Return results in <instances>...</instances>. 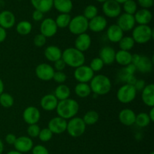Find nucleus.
Instances as JSON below:
<instances>
[{
	"label": "nucleus",
	"mask_w": 154,
	"mask_h": 154,
	"mask_svg": "<svg viewBox=\"0 0 154 154\" xmlns=\"http://www.w3.org/2000/svg\"><path fill=\"white\" fill-rule=\"evenodd\" d=\"M89 21L83 14H78L72 18L69 24V30L73 35H80L87 33Z\"/></svg>",
	"instance_id": "423d86ee"
},
{
	"label": "nucleus",
	"mask_w": 154,
	"mask_h": 154,
	"mask_svg": "<svg viewBox=\"0 0 154 154\" xmlns=\"http://www.w3.org/2000/svg\"><path fill=\"white\" fill-rule=\"evenodd\" d=\"M72 17L69 14L60 13V14L57 15L56 19L54 20L58 28L64 29L69 27V24L70 23Z\"/></svg>",
	"instance_id": "473e14b6"
},
{
	"label": "nucleus",
	"mask_w": 154,
	"mask_h": 154,
	"mask_svg": "<svg viewBox=\"0 0 154 154\" xmlns=\"http://www.w3.org/2000/svg\"><path fill=\"white\" fill-rule=\"evenodd\" d=\"M31 151L32 154H50L48 148L42 144H38L34 146Z\"/></svg>",
	"instance_id": "a18cd8bd"
},
{
	"label": "nucleus",
	"mask_w": 154,
	"mask_h": 154,
	"mask_svg": "<svg viewBox=\"0 0 154 154\" xmlns=\"http://www.w3.org/2000/svg\"><path fill=\"white\" fill-rule=\"evenodd\" d=\"M105 66V63H103V61L102 60V59L99 57H94L91 60L90 63V67L91 68L92 70L94 72H99L100 70H102V68Z\"/></svg>",
	"instance_id": "ea45409f"
},
{
	"label": "nucleus",
	"mask_w": 154,
	"mask_h": 154,
	"mask_svg": "<svg viewBox=\"0 0 154 154\" xmlns=\"http://www.w3.org/2000/svg\"><path fill=\"white\" fill-rule=\"evenodd\" d=\"M132 54L130 51L119 50L116 51L115 61L122 66H126L132 63Z\"/></svg>",
	"instance_id": "cd10ccee"
},
{
	"label": "nucleus",
	"mask_w": 154,
	"mask_h": 154,
	"mask_svg": "<svg viewBox=\"0 0 154 154\" xmlns=\"http://www.w3.org/2000/svg\"><path fill=\"white\" fill-rule=\"evenodd\" d=\"M53 79L59 84H63L67 79V75L63 71H55Z\"/></svg>",
	"instance_id": "37998d69"
},
{
	"label": "nucleus",
	"mask_w": 154,
	"mask_h": 154,
	"mask_svg": "<svg viewBox=\"0 0 154 154\" xmlns=\"http://www.w3.org/2000/svg\"><path fill=\"white\" fill-rule=\"evenodd\" d=\"M92 44V39L87 33L78 35L75 40V48L79 51L84 52L90 48Z\"/></svg>",
	"instance_id": "a211bd4d"
},
{
	"label": "nucleus",
	"mask_w": 154,
	"mask_h": 154,
	"mask_svg": "<svg viewBox=\"0 0 154 154\" xmlns=\"http://www.w3.org/2000/svg\"><path fill=\"white\" fill-rule=\"evenodd\" d=\"M87 125L82 118L75 116L67 122L66 131L72 137H79L84 134Z\"/></svg>",
	"instance_id": "39448f33"
},
{
	"label": "nucleus",
	"mask_w": 154,
	"mask_h": 154,
	"mask_svg": "<svg viewBox=\"0 0 154 154\" xmlns=\"http://www.w3.org/2000/svg\"><path fill=\"white\" fill-rule=\"evenodd\" d=\"M116 2H117L119 3V4H123V3L125 2H126L127 1V0H115Z\"/></svg>",
	"instance_id": "052dcab7"
},
{
	"label": "nucleus",
	"mask_w": 154,
	"mask_h": 154,
	"mask_svg": "<svg viewBox=\"0 0 154 154\" xmlns=\"http://www.w3.org/2000/svg\"><path fill=\"white\" fill-rule=\"evenodd\" d=\"M54 0H30L32 5L35 10L48 13L52 9Z\"/></svg>",
	"instance_id": "c85d7f7f"
},
{
	"label": "nucleus",
	"mask_w": 154,
	"mask_h": 154,
	"mask_svg": "<svg viewBox=\"0 0 154 154\" xmlns=\"http://www.w3.org/2000/svg\"><path fill=\"white\" fill-rule=\"evenodd\" d=\"M141 99L143 103L147 107L154 106V85L153 83L146 85L144 88L141 91Z\"/></svg>",
	"instance_id": "393cba45"
},
{
	"label": "nucleus",
	"mask_w": 154,
	"mask_h": 154,
	"mask_svg": "<svg viewBox=\"0 0 154 154\" xmlns=\"http://www.w3.org/2000/svg\"><path fill=\"white\" fill-rule=\"evenodd\" d=\"M6 37H7V31H6L5 29L0 27V43H2L3 42H5Z\"/></svg>",
	"instance_id": "5fc2aeb1"
},
{
	"label": "nucleus",
	"mask_w": 154,
	"mask_h": 154,
	"mask_svg": "<svg viewBox=\"0 0 154 154\" xmlns=\"http://www.w3.org/2000/svg\"><path fill=\"white\" fill-rule=\"evenodd\" d=\"M148 116H149V118H150V121H151V122H154V107H152L151 108H150V111H149L148 113Z\"/></svg>",
	"instance_id": "6e6d98bb"
},
{
	"label": "nucleus",
	"mask_w": 154,
	"mask_h": 154,
	"mask_svg": "<svg viewBox=\"0 0 154 154\" xmlns=\"http://www.w3.org/2000/svg\"><path fill=\"white\" fill-rule=\"evenodd\" d=\"M17 1H21V0H17Z\"/></svg>",
	"instance_id": "0e129e2a"
},
{
	"label": "nucleus",
	"mask_w": 154,
	"mask_h": 154,
	"mask_svg": "<svg viewBox=\"0 0 154 154\" xmlns=\"http://www.w3.org/2000/svg\"><path fill=\"white\" fill-rule=\"evenodd\" d=\"M117 24L123 32H129L132 30L135 27V20L134 15L129 14L123 13L120 14L117 17Z\"/></svg>",
	"instance_id": "f8f14e48"
},
{
	"label": "nucleus",
	"mask_w": 154,
	"mask_h": 154,
	"mask_svg": "<svg viewBox=\"0 0 154 154\" xmlns=\"http://www.w3.org/2000/svg\"><path fill=\"white\" fill-rule=\"evenodd\" d=\"M137 91L133 85L124 84L119 88L117 91V98L120 103L128 104L132 103L136 98Z\"/></svg>",
	"instance_id": "0eeeda50"
},
{
	"label": "nucleus",
	"mask_w": 154,
	"mask_h": 154,
	"mask_svg": "<svg viewBox=\"0 0 154 154\" xmlns=\"http://www.w3.org/2000/svg\"><path fill=\"white\" fill-rule=\"evenodd\" d=\"M150 122L151 121L149 118L147 113L142 112V113H139L138 115H136L135 124H136V125H138L140 128H145V127L148 126Z\"/></svg>",
	"instance_id": "c9c22d12"
},
{
	"label": "nucleus",
	"mask_w": 154,
	"mask_h": 154,
	"mask_svg": "<svg viewBox=\"0 0 154 154\" xmlns=\"http://www.w3.org/2000/svg\"><path fill=\"white\" fill-rule=\"evenodd\" d=\"M63 51L57 45H49L45 50V57L51 62H55L62 58Z\"/></svg>",
	"instance_id": "a878e982"
},
{
	"label": "nucleus",
	"mask_w": 154,
	"mask_h": 154,
	"mask_svg": "<svg viewBox=\"0 0 154 154\" xmlns=\"http://www.w3.org/2000/svg\"><path fill=\"white\" fill-rule=\"evenodd\" d=\"M149 154H154V152H150V153Z\"/></svg>",
	"instance_id": "e2e57ef3"
},
{
	"label": "nucleus",
	"mask_w": 154,
	"mask_h": 154,
	"mask_svg": "<svg viewBox=\"0 0 154 154\" xmlns=\"http://www.w3.org/2000/svg\"><path fill=\"white\" fill-rule=\"evenodd\" d=\"M58 102V99L54 94H47L41 99L40 105L41 107L45 111H53L56 110Z\"/></svg>",
	"instance_id": "6ab92c4d"
},
{
	"label": "nucleus",
	"mask_w": 154,
	"mask_h": 154,
	"mask_svg": "<svg viewBox=\"0 0 154 154\" xmlns=\"http://www.w3.org/2000/svg\"><path fill=\"white\" fill-rule=\"evenodd\" d=\"M53 8L60 13L69 14L73 8L72 0H54Z\"/></svg>",
	"instance_id": "bb28decb"
},
{
	"label": "nucleus",
	"mask_w": 154,
	"mask_h": 154,
	"mask_svg": "<svg viewBox=\"0 0 154 154\" xmlns=\"http://www.w3.org/2000/svg\"><path fill=\"white\" fill-rule=\"evenodd\" d=\"M132 37L135 43L143 45L150 42L153 37V30L149 25L135 26L132 30Z\"/></svg>",
	"instance_id": "20e7f679"
},
{
	"label": "nucleus",
	"mask_w": 154,
	"mask_h": 154,
	"mask_svg": "<svg viewBox=\"0 0 154 154\" xmlns=\"http://www.w3.org/2000/svg\"><path fill=\"white\" fill-rule=\"evenodd\" d=\"M75 93L78 98H87L92 93L90 85L88 83L78 82L75 87Z\"/></svg>",
	"instance_id": "7c9ffc66"
},
{
	"label": "nucleus",
	"mask_w": 154,
	"mask_h": 154,
	"mask_svg": "<svg viewBox=\"0 0 154 154\" xmlns=\"http://www.w3.org/2000/svg\"><path fill=\"white\" fill-rule=\"evenodd\" d=\"M16 24V18L13 12L4 10L0 12V27L8 30L14 27Z\"/></svg>",
	"instance_id": "f3484780"
},
{
	"label": "nucleus",
	"mask_w": 154,
	"mask_h": 154,
	"mask_svg": "<svg viewBox=\"0 0 154 154\" xmlns=\"http://www.w3.org/2000/svg\"><path fill=\"white\" fill-rule=\"evenodd\" d=\"M96 1L98 2H99V3H104L105 2H106L107 0H96Z\"/></svg>",
	"instance_id": "680f3d73"
},
{
	"label": "nucleus",
	"mask_w": 154,
	"mask_h": 154,
	"mask_svg": "<svg viewBox=\"0 0 154 154\" xmlns=\"http://www.w3.org/2000/svg\"><path fill=\"white\" fill-rule=\"evenodd\" d=\"M62 59L66 66L75 69L84 65L86 60L84 52L79 51L75 47H70L65 49L62 54Z\"/></svg>",
	"instance_id": "7ed1b4c3"
},
{
	"label": "nucleus",
	"mask_w": 154,
	"mask_h": 154,
	"mask_svg": "<svg viewBox=\"0 0 154 154\" xmlns=\"http://www.w3.org/2000/svg\"><path fill=\"white\" fill-rule=\"evenodd\" d=\"M32 30V25L28 21H21L16 25V31L21 36H27Z\"/></svg>",
	"instance_id": "2f4dec72"
},
{
	"label": "nucleus",
	"mask_w": 154,
	"mask_h": 154,
	"mask_svg": "<svg viewBox=\"0 0 154 154\" xmlns=\"http://www.w3.org/2000/svg\"><path fill=\"white\" fill-rule=\"evenodd\" d=\"M102 11L107 18H116L121 14L122 8L115 0H107L102 3Z\"/></svg>",
	"instance_id": "1a4fd4ad"
},
{
	"label": "nucleus",
	"mask_w": 154,
	"mask_h": 154,
	"mask_svg": "<svg viewBox=\"0 0 154 154\" xmlns=\"http://www.w3.org/2000/svg\"><path fill=\"white\" fill-rule=\"evenodd\" d=\"M124 32L117 25L112 24L107 29L106 36L108 40L112 43H118L120 39L123 37Z\"/></svg>",
	"instance_id": "b1692460"
},
{
	"label": "nucleus",
	"mask_w": 154,
	"mask_h": 154,
	"mask_svg": "<svg viewBox=\"0 0 154 154\" xmlns=\"http://www.w3.org/2000/svg\"><path fill=\"white\" fill-rule=\"evenodd\" d=\"M14 104V99L11 94L3 92L0 95V105L4 108H11Z\"/></svg>",
	"instance_id": "e433bc0d"
},
{
	"label": "nucleus",
	"mask_w": 154,
	"mask_h": 154,
	"mask_svg": "<svg viewBox=\"0 0 154 154\" xmlns=\"http://www.w3.org/2000/svg\"><path fill=\"white\" fill-rule=\"evenodd\" d=\"M55 70L51 64L47 63H42L35 67V75L38 79L42 81H51L53 79V76Z\"/></svg>",
	"instance_id": "9b49d317"
},
{
	"label": "nucleus",
	"mask_w": 154,
	"mask_h": 154,
	"mask_svg": "<svg viewBox=\"0 0 154 154\" xmlns=\"http://www.w3.org/2000/svg\"><path fill=\"white\" fill-rule=\"evenodd\" d=\"M54 95L58 99V101L67 99L70 98L71 90L70 88L65 84H60L54 91Z\"/></svg>",
	"instance_id": "c756f323"
},
{
	"label": "nucleus",
	"mask_w": 154,
	"mask_h": 154,
	"mask_svg": "<svg viewBox=\"0 0 154 154\" xmlns=\"http://www.w3.org/2000/svg\"><path fill=\"white\" fill-rule=\"evenodd\" d=\"M108 26V21L106 18L102 15L96 16L89 21L88 29L93 33H100L104 31Z\"/></svg>",
	"instance_id": "dca6fc26"
},
{
	"label": "nucleus",
	"mask_w": 154,
	"mask_h": 154,
	"mask_svg": "<svg viewBox=\"0 0 154 154\" xmlns=\"http://www.w3.org/2000/svg\"><path fill=\"white\" fill-rule=\"evenodd\" d=\"M135 23L139 25H148L153 19V14L149 9L141 8L137 10L134 14Z\"/></svg>",
	"instance_id": "aec40b11"
},
{
	"label": "nucleus",
	"mask_w": 154,
	"mask_h": 154,
	"mask_svg": "<svg viewBox=\"0 0 154 154\" xmlns=\"http://www.w3.org/2000/svg\"><path fill=\"white\" fill-rule=\"evenodd\" d=\"M4 89H5L4 82H3V81L2 79H0V95L4 92Z\"/></svg>",
	"instance_id": "4d7b16f0"
},
{
	"label": "nucleus",
	"mask_w": 154,
	"mask_h": 154,
	"mask_svg": "<svg viewBox=\"0 0 154 154\" xmlns=\"http://www.w3.org/2000/svg\"><path fill=\"white\" fill-rule=\"evenodd\" d=\"M58 31V27L53 18H47L42 21L40 25L41 34L46 38H51L55 36Z\"/></svg>",
	"instance_id": "9d476101"
},
{
	"label": "nucleus",
	"mask_w": 154,
	"mask_h": 154,
	"mask_svg": "<svg viewBox=\"0 0 154 154\" xmlns=\"http://www.w3.org/2000/svg\"><path fill=\"white\" fill-rule=\"evenodd\" d=\"M122 70H123L125 73L128 74V75H135L137 69L135 65L132 64V63H130V64L127 65V66H123Z\"/></svg>",
	"instance_id": "de8ad7c7"
},
{
	"label": "nucleus",
	"mask_w": 154,
	"mask_h": 154,
	"mask_svg": "<svg viewBox=\"0 0 154 154\" xmlns=\"http://www.w3.org/2000/svg\"><path fill=\"white\" fill-rule=\"evenodd\" d=\"M47 38L44 36L43 35L39 33V34L35 35V36L33 39V43L38 48H42L46 44Z\"/></svg>",
	"instance_id": "c03bdc74"
},
{
	"label": "nucleus",
	"mask_w": 154,
	"mask_h": 154,
	"mask_svg": "<svg viewBox=\"0 0 154 154\" xmlns=\"http://www.w3.org/2000/svg\"><path fill=\"white\" fill-rule=\"evenodd\" d=\"M67 120L57 116L50 119L48 122V127L51 132L55 134H61L66 131Z\"/></svg>",
	"instance_id": "4468645a"
},
{
	"label": "nucleus",
	"mask_w": 154,
	"mask_h": 154,
	"mask_svg": "<svg viewBox=\"0 0 154 154\" xmlns=\"http://www.w3.org/2000/svg\"><path fill=\"white\" fill-rule=\"evenodd\" d=\"M3 151H4V143L2 140L0 139V154H2Z\"/></svg>",
	"instance_id": "13d9d810"
},
{
	"label": "nucleus",
	"mask_w": 154,
	"mask_h": 154,
	"mask_svg": "<svg viewBox=\"0 0 154 154\" xmlns=\"http://www.w3.org/2000/svg\"><path fill=\"white\" fill-rule=\"evenodd\" d=\"M138 4L141 7V8L149 9L153 7L154 0H137Z\"/></svg>",
	"instance_id": "49530a36"
},
{
	"label": "nucleus",
	"mask_w": 154,
	"mask_h": 154,
	"mask_svg": "<svg viewBox=\"0 0 154 154\" xmlns=\"http://www.w3.org/2000/svg\"><path fill=\"white\" fill-rule=\"evenodd\" d=\"M89 85L91 88V91L98 96L107 95L112 88V83L110 78L104 74L94 75Z\"/></svg>",
	"instance_id": "f03ea898"
},
{
	"label": "nucleus",
	"mask_w": 154,
	"mask_h": 154,
	"mask_svg": "<svg viewBox=\"0 0 154 154\" xmlns=\"http://www.w3.org/2000/svg\"><path fill=\"white\" fill-rule=\"evenodd\" d=\"M41 131L40 126L38 124H32V125H29L27 128V134L28 136L31 138L38 137L39 132Z\"/></svg>",
	"instance_id": "79ce46f5"
},
{
	"label": "nucleus",
	"mask_w": 154,
	"mask_h": 154,
	"mask_svg": "<svg viewBox=\"0 0 154 154\" xmlns=\"http://www.w3.org/2000/svg\"><path fill=\"white\" fill-rule=\"evenodd\" d=\"M133 86L135 87L136 91H141L146 86V82L143 79H137Z\"/></svg>",
	"instance_id": "3c124183"
},
{
	"label": "nucleus",
	"mask_w": 154,
	"mask_h": 154,
	"mask_svg": "<svg viewBox=\"0 0 154 154\" xmlns=\"http://www.w3.org/2000/svg\"><path fill=\"white\" fill-rule=\"evenodd\" d=\"M86 125H93L96 124L99 119V114L96 110H89L82 118Z\"/></svg>",
	"instance_id": "72a5a7b5"
},
{
	"label": "nucleus",
	"mask_w": 154,
	"mask_h": 154,
	"mask_svg": "<svg viewBox=\"0 0 154 154\" xmlns=\"http://www.w3.org/2000/svg\"><path fill=\"white\" fill-rule=\"evenodd\" d=\"M6 154H24V153H22V152H19V151H17V150H11L9 151V152H8Z\"/></svg>",
	"instance_id": "bf43d9fd"
},
{
	"label": "nucleus",
	"mask_w": 154,
	"mask_h": 154,
	"mask_svg": "<svg viewBox=\"0 0 154 154\" xmlns=\"http://www.w3.org/2000/svg\"><path fill=\"white\" fill-rule=\"evenodd\" d=\"M23 119L28 125L37 124L41 119L40 110L34 106H29L23 112Z\"/></svg>",
	"instance_id": "2eb2a0df"
},
{
	"label": "nucleus",
	"mask_w": 154,
	"mask_h": 154,
	"mask_svg": "<svg viewBox=\"0 0 154 154\" xmlns=\"http://www.w3.org/2000/svg\"><path fill=\"white\" fill-rule=\"evenodd\" d=\"M13 146L15 150L19 151L22 153H26L32 150L34 146V143L31 137L23 135L17 137Z\"/></svg>",
	"instance_id": "ddd939ff"
},
{
	"label": "nucleus",
	"mask_w": 154,
	"mask_h": 154,
	"mask_svg": "<svg viewBox=\"0 0 154 154\" xmlns=\"http://www.w3.org/2000/svg\"><path fill=\"white\" fill-rule=\"evenodd\" d=\"M123 9L124 13L134 15L138 10V4L135 0H127L123 4Z\"/></svg>",
	"instance_id": "4c0bfd02"
},
{
	"label": "nucleus",
	"mask_w": 154,
	"mask_h": 154,
	"mask_svg": "<svg viewBox=\"0 0 154 154\" xmlns=\"http://www.w3.org/2000/svg\"><path fill=\"white\" fill-rule=\"evenodd\" d=\"M53 135H54V134L51 132V131L49 129V128H45L41 129L38 137L39 140H40L41 141L48 142L52 139Z\"/></svg>",
	"instance_id": "a19ab883"
},
{
	"label": "nucleus",
	"mask_w": 154,
	"mask_h": 154,
	"mask_svg": "<svg viewBox=\"0 0 154 154\" xmlns=\"http://www.w3.org/2000/svg\"><path fill=\"white\" fill-rule=\"evenodd\" d=\"M57 115L65 119H70L76 116L79 111V104L73 98L59 101L56 108Z\"/></svg>",
	"instance_id": "f257e3e1"
},
{
	"label": "nucleus",
	"mask_w": 154,
	"mask_h": 154,
	"mask_svg": "<svg viewBox=\"0 0 154 154\" xmlns=\"http://www.w3.org/2000/svg\"><path fill=\"white\" fill-rule=\"evenodd\" d=\"M137 79L136 77L135 76V75H129L125 79L124 82H126V84L131 85H134L136 82Z\"/></svg>",
	"instance_id": "864d4df0"
},
{
	"label": "nucleus",
	"mask_w": 154,
	"mask_h": 154,
	"mask_svg": "<svg viewBox=\"0 0 154 154\" xmlns=\"http://www.w3.org/2000/svg\"><path fill=\"white\" fill-rule=\"evenodd\" d=\"M17 137H16L15 134H12V133H9V134H8L7 135L5 136V142L8 143V144L14 145Z\"/></svg>",
	"instance_id": "603ef678"
},
{
	"label": "nucleus",
	"mask_w": 154,
	"mask_h": 154,
	"mask_svg": "<svg viewBox=\"0 0 154 154\" xmlns=\"http://www.w3.org/2000/svg\"><path fill=\"white\" fill-rule=\"evenodd\" d=\"M32 18L33 21H36V22L42 21L44 19V13L40 11L35 9V11L32 14Z\"/></svg>",
	"instance_id": "8fccbe9b"
},
{
	"label": "nucleus",
	"mask_w": 154,
	"mask_h": 154,
	"mask_svg": "<svg viewBox=\"0 0 154 154\" xmlns=\"http://www.w3.org/2000/svg\"><path fill=\"white\" fill-rule=\"evenodd\" d=\"M119 47H120V50H123V51H129L134 48L135 45V42L134 39H132V36H123L120 42H118Z\"/></svg>",
	"instance_id": "f704fd0d"
},
{
	"label": "nucleus",
	"mask_w": 154,
	"mask_h": 154,
	"mask_svg": "<svg viewBox=\"0 0 154 154\" xmlns=\"http://www.w3.org/2000/svg\"><path fill=\"white\" fill-rule=\"evenodd\" d=\"M98 12H99V10H98V8L96 7V5H88L86 6L85 8H84L83 15H84L88 21H90L92 18L97 16Z\"/></svg>",
	"instance_id": "58836bf2"
},
{
	"label": "nucleus",
	"mask_w": 154,
	"mask_h": 154,
	"mask_svg": "<svg viewBox=\"0 0 154 154\" xmlns=\"http://www.w3.org/2000/svg\"><path fill=\"white\" fill-rule=\"evenodd\" d=\"M116 51L111 46H104L99 53V57L102 59L105 65H111L115 61Z\"/></svg>",
	"instance_id": "4be33fe9"
},
{
	"label": "nucleus",
	"mask_w": 154,
	"mask_h": 154,
	"mask_svg": "<svg viewBox=\"0 0 154 154\" xmlns=\"http://www.w3.org/2000/svg\"><path fill=\"white\" fill-rule=\"evenodd\" d=\"M135 117H136L135 113L129 108L123 109L118 115L120 122L126 126H131L134 125L135 122Z\"/></svg>",
	"instance_id": "412c9836"
},
{
	"label": "nucleus",
	"mask_w": 154,
	"mask_h": 154,
	"mask_svg": "<svg viewBox=\"0 0 154 154\" xmlns=\"http://www.w3.org/2000/svg\"><path fill=\"white\" fill-rule=\"evenodd\" d=\"M66 65L65 62L63 61V59H60V60H57L54 62V70L55 71H63L66 68Z\"/></svg>",
	"instance_id": "09e8293b"
},
{
	"label": "nucleus",
	"mask_w": 154,
	"mask_h": 154,
	"mask_svg": "<svg viewBox=\"0 0 154 154\" xmlns=\"http://www.w3.org/2000/svg\"><path fill=\"white\" fill-rule=\"evenodd\" d=\"M153 57H152V58H150L147 56L141 55L139 61L135 65V67H136L137 70L142 73H148V72H151L153 69Z\"/></svg>",
	"instance_id": "5701e85b"
},
{
	"label": "nucleus",
	"mask_w": 154,
	"mask_h": 154,
	"mask_svg": "<svg viewBox=\"0 0 154 154\" xmlns=\"http://www.w3.org/2000/svg\"><path fill=\"white\" fill-rule=\"evenodd\" d=\"M94 72L87 65H82L75 68L74 71V78L78 82L88 83L94 76Z\"/></svg>",
	"instance_id": "6e6552de"
}]
</instances>
